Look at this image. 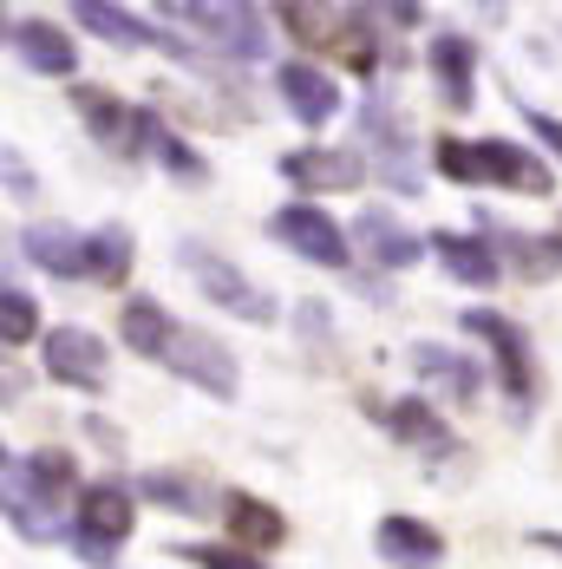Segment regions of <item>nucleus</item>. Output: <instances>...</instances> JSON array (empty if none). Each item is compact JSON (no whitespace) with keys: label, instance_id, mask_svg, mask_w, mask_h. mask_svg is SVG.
<instances>
[{"label":"nucleus","instance_id":"7ed1b4c3","mask_svg":"<svg viewBox=\"0 0 562 569\" xmlns=\"http://www.w3.org/2000/svg\"><path fill=\"white\" fill-rule=\"evenodd\" d=\"M458 328H464L471 341L491 347L498 380H504V393L516 399V406H530V399H536V353H530V341H523V328H516V321H504L498 308H471Z\"/></svg>","mask_w":562,"mask_h":569},{"label":"nucleus","instance_id":"5701e85b","mask_svg":"<svg viewBox=\"0 0 562 569\" xmlns=\"http://www.w3.org/2000/svg\"><path fill=\"white\" fill-rule=\"evenodd\" d=\"M387 426H393V439L419 446V452H451L445 419H439L425 399H399V406H387Z\"/></svg>","mask_w":562,"mask_h":569},{"label":"nucleus","instance_id":"cd10ccee","mask_svg":"<svg viewBox=\"0 0 562 569\" xmlns=\"http://www.w3.org/2000/svg\"><path fill=\"white\" fill-rule=\"evenodd\" d=\"M40 335V301L33 295H20V288H0V341L20 347Z\"/></svg>","mask_w":562,"mask_h":569},{"label":"nucleus","instance_id":"473e14b6","mask_svg":"<svg viewBox=\"0 0 562 569\" xmlns=\"http://www.w3.org/2000/svg\"><path fill=\"white\" fill-rule=\"evenodd\" d=\"M0 171H7V190L33 197V171H27V158H20V151H0Z\"/></svg>","mask_w":562,"mask_h":569},{"label":"nucleus","instance_id":"aec40b11","mask_svg":"<svg viewBox=\"0 0 562 569\" xmlns=\"http://www.w3.org/2000/svg\"><path fill=\"white\" fill-rule=\"evenodd\" d=\"M20 249L47 276H59V282H86V236H72V229H59V223H33L20 236Z\"/></svg>","mask_w":562,"mask_h":569},{"label":"nucleus","instance_id":"2f4dec72","mask_svg":"<svg viewBox=\"0 0 562 569\" xmlns=\"http://www.w3.org/2000/svg\"><path fill=\"white\" fill-rule=\"evenodd\" d=\"M523 124H530V131H536V138H543V144H550V151L562 158V118L536 112V106H523Z\"/></svg>","mask_w":562,"mask_h":569},{"label":"nucleus","instance_id":"7c9ffc66","mask_svg":"<svg viewBox=\"0 0 562 569\" xmlns=\"http://www.w3.org/2000/svg\"><path fill=\"white\" fill-rule=\"evenodd\" d=\"M183 557H190L197 569H262L249 550H235V543H190Z\"/></svg>","mask_w":562,"mask_h":569},{"label":"nucleus","instance_id":"f3484780","mask_svg":"<svg viewBox=\"0 0 562 569\" xmlns=\"http://www.w3.org/2000/svg\"><path fill=\"white\" fill-rule=\"evenodd\" d=\"M425 59H432L439 99H445L451 112H471V99H478V53H471V40L464 33H439Z\"/></svg>","mask_w":562,"mask_h":569},{"label":"nucleus","instance_id":"39448f33","mask_svg":"<svg viewBox=\"0 0 562 569\" xmlns=\"http://www.w3.org/2000/svg\"><path fill=\"white\" fill-rule=\"evenodd\" d=\"M269 236H275L281 249L308 256L314 269H347V262H353L347 229H340L328 210H314V203H288V210H275V217H269Z\"/></svg>","mask_w":562,"mask_h":569},{"label":"nucleus","instance_id":"0eeeda50","mask_svg":"<svg viewBox=\"0 0 562 569\" xmlns=\"http://www.w3.org/2000/svg\"><path fill=\"white\" fill-rule=\"evenodd\" d=\"M40 360H47V380H59V387H79V393L106 387V341L92 328H53Z\"/></svg>","mask_w":562,"mask_h":569},{"label":"nucleus","instance_id":"423d86ee","mask_svg":"<svg viewBox=\"0 0 562 569\" xmlns=\"http://www.w3.org/2000/svg\"><path fill=\"white\" fill-rule=\"evenodd\" d=\"M164 13H177L183 27H197L203 40H217L235 59H269V27L255 7H164Z\"/></svg>","mask_w":562,"mask_h":569},{"label":"nucleus","instance_id":"ddd939ff","mask_svg":"<svg viewBox=\"0 0 562 569\" xmlns=\"http://www.w3.org/2000/svg\"><path fill=\"white\" fill-rule=\"evenodd\" d=\"M380 557L393 569H439L445 563V537L425 517H380Z\"/></svg>","mask_w":562,"mask_h":569},{"label":"nucleus","instance_id":"c9c22d12","mask_svg":"<svg viewBox=\"0 0 562 569\" xmlns=\"http://www.w3.org/2000/svg\"><path fill=\"white\" fill-rule=\"evenodd\" d=\"M0 40H7V20H0Z\"/></svg>","mask_w":562,"mask_h":569},{"label":"nucleus","instance_id":"f03ea898","mask_svg":"<svg viewBox=\"0 0 562 569\" xmlns=\"http://www.w3.org/2000/svg\"><path fill=\"white\" fill-rule=\"evenodd\" d=\"M177 256H183V269L197 276V288H203L217 308H229L235 321H255V328H269V321H275V295H269V288H255L235 262H223L217 249H203V242H177Z\"/></svg>","mask_w":562,"mask_h":569},{"label":"nucleus","instance_id":"bb28decb","mask_svg":"<svg viewBox=\"0 0 562 569\" xmlns=\"http://www.w3.org/2000/svg\"><path fill=\"white\" fill-rule=\"evenodd\" d=\"M20 485L53 511V498L72 491V458H66V452H33V458H27V471H20Z\"/></svg>","mask_w":562,"mask_h":569},{"label":"nucleus","instance_id":"a211bd4d","mask_svg":"<svg viewBox=\"0 0 562 569\" xmlns=\"http://www.w3.org/2000/svg\"><path fill=\"white\" fill-rule=\"evenodd\" d=\"M353 242H360V256H373L380 269H412V262H419V236L399 223L393 210H360V217H353Z\"/></svg>","mask_w":562,"mask_h":569},{"label":"nucleus","instance_id":"6e6552de","mask_svg":"<svg viewBox=\"0 0 562 569\" xmlns=\"http://www.w3.org/2000/svg\"><path fill=\"white\" fill-rule=\"evenodd\" d=\"M275 86L281 99H288V112L301 118L308 131H321L328 118H340V86L328 66H314V59H288V66H275Z\"/></svg>","mask_w":562,"mask_h":569},{"label":"nucleus","instance_id":"a878e982","mask_svg":"<svg viewBox=\"0 0 562 569\" xmlns=\"http://www.w3.org/2000/svg\"><path fill=\"white\" fill-rule=\"evenodd\" d=\"M504 249H510V262H516L523 282L562 276V236H504Z\"/></svg>","mask_w":562,"mask_h":569},{"label":"nucleus","instance_id":"6ab92c4d","mask_svg":"<svg viewBox=\"0 0 562 569\" xmlns=\"http://www.w3.org/2000/svg\"><path fill=\"white\" fill-rule=\"evenodd\" d=\"M229 537H235V550H275V543H288V517L275 511V505H262V498H249V491H229Z\"/></svg>","mask_w":562,"mask_h":569},{"label":"nucleus","instance_id":"f8f14e48","mask_svg":"<svg viewBox=\"0 0 562 569\" xmlns=\"http://www.w3.org/2000/svg\"><path fill=\"white\" fill-rule=\"evenodd\" d=\"M131 523H138V505H131V491L124 485H86L79 491V537H92V543H106L118 550L124 537H131Z\"/></svg>","mask_w":562,"mask_h":569},{"label":"nucleus","instance_id":"72a5a7b5","mask_svg":"<svg viewBox=\"0 0 562 569\" xmlns=\"http://www.w3.org/2000/svg\"><path fill=\"white\" fill-rule=\"evenodd\" d=\"M536 543H543V550H562V530H536Z\"/></svg>","mask_w":562,"mask_h":569},{"label":"nucleus","instance_id":"4468645a","mask_svg":"<svg viewBox=\"0 0 562 569\" xmlns=\"http://www.w3.org/2000/svg\"><path fill=\"white\" fill-rule=\"evenodd\" d=\"M13 53H20V66H33L40 79H72L79 72V47L53 20H20L13 27Z\"/></svg>","mask_w":562,"mask_h":569},{"label":"nucleus","instance_id":"1a4fd4ad","mask_svg":"<svg viewBox=\"0 0 562 569\" xmlns=\"http://www.w3.org/2000/svg\"><path fill=\"white\" fill-rule=\"evenodd\" d=\"M360 138H367L373 164L387 171L393 190H419V171H412V138H405V124H399L393 106H360ZM367 151H360V158H367Z\"/></svg>","mask_w":562,"mask_h":569},{"label":"nucleus","instance_id":"9d476101","mask_svg":"<svg viewBox=\"0 0 562 569\" xmlns=\"http://www.w3.org/2000/svg\"><path fill=\"white\" fill-rule=\"evenodd\" d=\"M72 106L86 112V131H92V138H106L112 151H138V144H151V112L118 106L112 92H99V86H79V92H72Z\"/></svg>","mask_w":562,"mask_h":569},{"label":"nucleus","instance_id":"c756f323","mask_svg":"<svg viewBox=\"0 0 562 569\" xmlns=\"http://www.w3.org/2000/svg\"><path fill=\"white\" fill-rule=\"evenodd\" d=\"M144 498L151 505H170V511H203V491H190V478H170V471H151L144 478Z\"/></svg>","mask_w":562,"mask_h":569},{"label":"nucleus","instance_id":"20e7f679","mask_svg":"<svg viewBox=\"0 0 562 569\" xmlns=\"http://www.w3.org/2000/svg\"><path fill=\"white\" fill-rule=\"evenodd\" d=\"M164 367L177 373V380L203 387L210 399H235V380H242L235 353H229L217 335H203V328H183V321H177V335H170V347H164Z\"/></svg>","mask_w":562,"mask_h":569},{"label":"nucleus","instance_id":"393cba45","mask_svg":"<svg viewBox=\"0 0 562 569\" xmlns=\"http://www.w3.org/2000/svg\"><path fill=\"white\" fill-rule=\"evenodd\" d=\"M0 511L13 517V523L33 537V543H53V537H59V517L47 511V505H40V498H33L20 478H0Z\"/></svg>","mask_w":562,"mask_h":569},{"label":"nucleus","instance_id":"9b49d317","mask_svg":"<svg viewBox=\"0 0 562 569\" xmlns=\"http://www.w3.org/2000/svg\"><path fill=\"white\" fill-rule=\"evenodd\" d=\"M281 177H288V183H301V190H360L367 158H360V151L308 144V151H288V158H281Z\"/></svg>","mask_w":562,"mask_h":569},{"label":"nucleus","instance_id":"2eb2a0df","mask_svg":"<svg viewBox=\"0 0 562 569\" xmlns=\"http://www.w3.org/2000/svg\"><path fill=\"white\" fill-rule=\"evenodd\" d=\"M412 373L419 380H432L439 393L451 399H478V387H484V367L471 360V353H458V347H439V341H412Z\"/></svg>","mask_w":562,"mask_h":569},{"label":"nucleus","instance_id":"412c9836","mask_svg":"<svg viewBox=\"0 0 562 569\" xmlns=\"http://www.w3.org/2000/svg\"><path fill=\"white\" fill-rule=\"evenodd\" d=\"M118 328H124V347L131 353H144V360H164L170 335H177V321H170L164 301H151V295H138V301H124V315H118Z\"/></svg>","mask_w":562,"mask_h":569},{"label":"nucleus","instance_id":"4be33fe9","mask_svg":"<svg viewBox=\"0 0 562 569\" xmlns=\"http://www.w3.org/2000/svg\"><path fill=\"white\" fill-rule=\"evenodd\" d=\"M72 13H79L86 33H99V40H112V47H151V40H158V47H177V40H164V33L144 27V20H131L124 7H112V0H79Z\"/></svg>","mask_w":562,"mask_h":569},{"label":"nucleus","instance_id":"dca6fc26","mask_svg":"<svg viewBox=\"0 0 562 569\" xmlns=\"http://www.w3.org/2000/svg\"><path fill=\"white\" fill-rule=\"evenodd\" d=\"M432 256L445 262L451 282H464V288H498V282H504V262L491 256V242H484V236H458V229H439V236H432Z\"/></svg>","mask_w":562,"mask_h":569},{"label":"nucleus","instance_id":"f704fd0d","mask_svg":"<svg viewBox=\"0 0 562 569\" xmlns=\"http://www.w3.org/2000/svg\"><path fill=\"white\" fill-rule=\"evenodd\" d=\"M0 399H7V373H0Z\"/></svg>","mask_w":562,"mask_h":569},{"label":"nucleus","instance_id":"b1692460","mask_svg":"<svg viewBox=\"0 0 562 569\" xmlns=\"http://www.w3.org/2000/svg\"><path fill=\"white\" fill-rule=\"evenodd\" d=\"M131 276V229L99 223L86 236V282H124Z\"/></svg>","mask_w":562,"mask_h":569},{"label":"nucleus","instance_id":"f257e3e1","mask_svg":"<svg viewBox=\"0 0 562 569\" xmlns=\"http://www.w3.org/2000/svg\"><path fill=\"white\" fill-rule=\"evenodd\" d=\"M439 171H445L451 183H498V190H523V197H550V190H556L550 164H543L536 151L510 144V138H478V144L439 138Z\"/></svg>","mask_w":562,"mask_h":569},{"label":"nucleus","instance_id":"c85d7f7f","mask_svg":"<svg viewBox=\"0 0 562 569\" xmlns=\"http://www.w3.org/2000/svg\"><path fill=\"white\" fill-rule=\"evenodd\" d=\"M151 151H158V158L170 164V177H183V183H203V177H210V164H203V158H197L177 131H164L158 118H151Z\"/></svg>","mask_w":562,"mask_h":569}]
</instances>
